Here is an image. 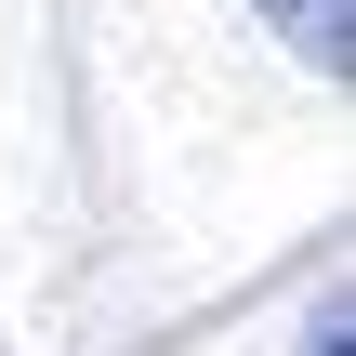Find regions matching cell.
<instances>
[{
  "instance_id": "6da1fadb",
  "label": "cell",
  "mask_w": 356,
  "mask_h": 356,
  "mask_svg": "<svg viewBox=\"0 0 356 356\" xmlns=\"http://www.w3.org/2000/svg\"><path fill=\"white\" fill-rule=\"evenodd\" d=\"M264 26H277L304 66H330V79H343V53H356V0H264Z\"/></svg>"
},
{
  "instance_id": "7a4b0ae2",
  "label": "cell",
  "mask_w": 356,
  "mask_h": 356,
  "mask_svg": "<svg viewBox=\"0 0 356 356\" xmlns=\"http://www.w3.org/2000/svg\"><path fill=\"white\" fill-rule=\"evenodd\" d=\"M304 343H317V356H343V291L317 304V330H304Z\"/></svg>"
}]
</instances>
